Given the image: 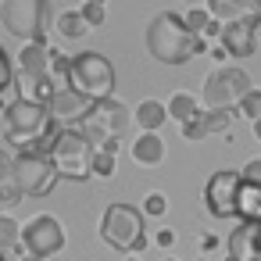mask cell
Wrapping results in <instances>:
<instances>
[{
    "instance_id": "3",
    "label": "cell",
    "mask_w": 261,
    "mask_h": 261,
    "mask_svg": "<svg viewBox=\"0 0 261 261\" xmlns=\"http://www.w3.org/2000/svg\"><path fill=\"white\" fill-rule=\"evenodd\" d=\"M50 161H54V172L58 179H68V182H83L93 175V154L97 147L79 133V129H61L50 143Z\"/></svg>"
},
{
    "instance_id": "27",
    "label": "cell",
    "mask_w": 261,
    "mask_h": 261,
    "mask_svg": "<svg viewBox=\"0 0 261 261\" xmlns=\"http://www.w3.org/2000/svg\"><path fill=\"white\" fill-rule=\"evenodd\" d=\"M83 18H86V25L90 29H97V25H104L108 22V11H104V0H83Z\"/></svg>"
},
{
    "instance_id": "44",
    "label": "cell",
    "mask_w": 261,
    "mask_h": 261,
    "mask_svg": "<svg viewBox=\"0 0 261 261\" xmlns=\"http://www.w3.org/2000/svg\"><path fill=\"white\" fill-rule=\"evenodd\" d=\"M225 261H229V257H225Z\"/></svg>"
},
{
    "instance_id": "37",
    "label": "cell",
    "mask_w": 261,
    "mask_h": 261,
    "mask_svg": "<svg viewBox=\"0 0 261 261\" xmlns=\"http://www.w3.org/2000/svg\"><path fill=\"white\" fill-rule=\"evenodd\" d=\"M254 11H257V15H261V0H254Z\"/></svg>"
},
{
    "instance_id": "32",
    "label": "cell",
    "mask_w": 261,
    "mask_h": 261,
    "mask_svg": "<svg viewBox=\"0 0 261 261\" xmlns=\"http://www.w3.org/2000/svg\"><path fill=\"white\" fill-rule=\"evenodd\" d=\"M154 240H158V247H165V250H168V247L175 243V232H172V229H161V232H158Z\"/></svg>"
},
{
    "instance_id": "2",
    "label": "cell",
    "mask_w": 261,
    "mask_h": 261,
    "mask_svg": "<svg viewBox=\"0 0 261 261\" xmlns=\"http://www.w3.org/2000/svg\"><path fill=\"white\" fill-rule=\"evenodd\" d=\"M143 211L133 204H108L100 215V240L122 254H136L147 247V225Z\"/></svg>"
},
{
    "instance_id": "18",
    "label": "cell",
    "mask_w": 261,
    "mask_h": 261,
    "mask_svg": "<svg viewBox=\"0 0 261 261\" xmlns=\"http://www.w3.org/2000/svg\"><path fill=\"white\" fill-rule=\"evenodd\" d=\"M207 11L218 22H240L247 15H257L254 11V0H207Z\"/></svg>"
},
{
    "instance_id": "29",
    "label": "cell",
    "mask_w": 261,
    "mask_h": 261,
    "mask_svg": "<svg viewBox=\"0 0 261 261\" xmlns=\"http://www.w3.org/2000/svg\"><path fill=\"white\" fill-rule=\"evenodd\" d=\"M204 136H207V125H204V111H200L197 118H190L182 125V140H204Z\"/></svg>"
},
{
    "instance_id": "33",
    "label": "cell",
    "mask_w": 261,
    "mask_h": 261,
    "mask_svg": "<svg viewBox=\"0 0 261 261\" xmlns=\"http://www.w3.org/2000/svg\"><path fill=\"white\" fill-rule=\"evenodd\" d=\"M211 58H215V61H225V58H229V50H225V47H222V43H218V47H215V50H211Z\"/></svg>"
},
{
    "instance_id": "28",
    "label": "cell",
    "mask_w": 261,
    "mask_h": 261,
    "mask_svg": "<svg viewBox=\"0 0 261 261\" xmlns=\"http://www.w3.org/2000/svg\"><path fill=\"white\" fill-rule=\"evenodd\" d=\"M140 211H143L147 218H161V215L168 211V197L154 190V193H147V197H143V207H140Z\"/></svg>"
},
{
    "instance_id": "34",
    "label": "cell",
    "mask_w": 261,
    "mask_h": 261,
    "mask_svg": "<svg viewBox=\"0 0 261 261\" xmlns=\"http://www.w3.org/2000/svg\"><path fill=\"white\" fill-rule=\"evenodd\" d=\"M200 247H204V250H215V247H218V240H215V236H204V240H200Z\"/></svg>"
},
{
    "instance_id": "20",
    "label": "cell",
    "mask_w": 261,
    "mask_h": 261,
    "mask_svg": "<svg viewBox=\"0 0 261 261\" xmlns=\"http://www.w3.org/2000/svg\"><path fill=\"white\" fill-rule=\"evenodd\" d=\"M15 200H22L15 182V158L8 150H0V204H15Z\"/></svg>"
},
{
    "instance_id": "14",
    "label": "cell",
    "mask_w": 261,
    "mask_h": 261,
    "mask_svg": "<svg viewBox=\"0 0 261 261\" xmlns=\"http://www.w3.org/2000/svg\"><path fill=\"white\" fill-rule=\"evenodd\" d=\"M15 90H18V100H33V104H47L58 93L50 75H29V72H15Z\"/></svg>"
},
{
    "instance_id": "5",
    "label": "cell",
    "mask_w": 261,
    "mask_h": 261,
    "mask_svg": "<svg viewBox=\"0 0 261 261\" xmlns=\"http://www.w3.org/2000/svg\"><path fill=\"white\" fill-rule=\"evenodd\" d=\"M68 86L79 90L83 97H90L93 104L97 100H108L115 93V68H111V61L100 50H83V54L72 58Z\"/></svg>"
},
{
    "instance_id": "13",
    "label": "cell",
    "mask_w": 261,
    "mask_h": 261,
    "mask_svg": "<svg viewBox=\"0 0 261 261\" xmlns=\"http://www.w3.org/2000/svg\"><path fill=\"white\" fill-rule=\"evenodd\" d=\"M257 225L254 222H240L229 240H225V250H229V261H261V250H257Z\"/></svg>"
},
{
    "instance_id": "31",
    "label": "cell",
    "mask_w": 261,
    "mask_h": 261,
    "mask_svg": "<svg viewBox=\"0 0 261 261\" xmlns=\"http://www.w3.org/2000/svg\"><path fill=\"white\" fill-rule=\"evenodd\" d=\"M240 175H243L247 182H257V186H261V158H250V161L243 165V172H240Z\"/></svg>"
},
{
    "instance_id": "42",
    "label": "cell",
    "mask_w": 261,
    "mask_h": 261,
    "mask_svg": "<svg viewBox=\"0 0 261 261\" xmlns=\"http://www.w3.org/2000/svg\"><path fill=\"white\" fill-rule=\"evenodd\" d=\"M0 4H8V0H0Z\"/></svg>"
},
{
    "instance_id": "12",
    "label": "cell",
    "mask_w": 261,
    "mask_h": 261,
    "mask_svg": "<svg viewBox=\"0 0 261 261\" xmlns=\"http://www.w3.org/2000/svg\"><path fill=\"white\" fill-rule=\"evenodd\" d=\"M90 108H93V100L90 97H83L79 90H72V86H65V90H58L50 100H47V111H50V118H58V122H72V118H86L90 115Z\"/></svg>"
},
{
    "instance_id": "21",
    "label": "cell",
    "mask_w": 261,
    "mask_h": 261,
    "mask_svg": "<svg viewBox=\"0 0 261 261\" xmlns=\"http://www.w3.org/2000/svg\"><path fill=\"white\" fill-rule=\"evenodd\" d=\"M54 29H58L65 40H83V36L90 33V25H86V18H83V11H79V8H72V11H61Z\"/></svg>"
},
{
    "instance_id": "6",
    "label": "cell",
    "mask_w": 261,
    "mask_h": 261,
    "mask_svg": "<svg viewBox=\"0 0 261 261\" xmlns=\"http://www.w3.org/2000/svg\"><path fill=\"white\" fill-rule=\"evenodd\" d=\"M250 90H254V83H250V75H247L243 68L222 65V68H215V72L204 79L200 100H204L207 111H232V108H240V100H243Z\"/></svg>"
},
{
    "instance_id": "8",
    "label": "cell",
    "mask_w": 261,
    "mask_h": 261,
    "mask_svg": "<svg viewBox=\"0 0 261 261\" xmlns=\"http://www.w3.org/2000/svg\"><path fill=\"white\" fill-rule=\"evenodd\" d=\"M15 182H18V193L22 197H43V193H50L54 182H58V172H54L50 154L22 150L15 158Z\"/></svg>"
},
{
    "instance_id": "24",
    "label": "cell",
    "mask_w": 261,
    "mask_h": 261,
    "mask_svg": "<svg viewBox=\"0 0 261 261\" xmlns=\"http://www.w3.org/2000/svg\"><path fill=\"white\" fill-rule=\"evenodd\" d=\"M115 168H118V154L100 147V150L93 154V175H100V179H111V175H115Z\"/></svg>"
},
{
    "instance_id": "22",
    "label": "cell",
    "mask_w": 261,
    "mask_h": 261,
    "mask_svg": "<svg viewBox=\"0 0 261 261\" xmlns=\"http://www.w3.org/2000/svg\"><path fill=\"white\" fill-rule=\"evenodd\" d=\"M18 247H22V225L8 211H0V254H11Z\"/></svg>"
},
{
    "instance_id": "43",
    "label": "cell",
    "mask_w": 261,
    "mask_h": 261,
    "mask_svg": "<svg viewBox=\"0 0 261 261\" xmlns=\"http://www.w3.org/2000/svg\"><path fill=\"white\" fill-rule=\"evenodd\" d=\"M129 261H136V257H129Z\"/></svg>"
},
{
    "instance_id": "15",
    "label": "cell",
    "mask_w": 261,
    "mask_h": 261,
    "mask_svg": "<svg viewBox=\"0 0 261 261\" xmlns=\"http://www.w3.org/2000/svg\"><path fill=\"white\" fill-rule=\"evenodd\" d=\"M50 47L47 43H22L18 50V72H29V75H50Z\"/></svg>"
},
{
    "instance_id": "1",
    "label": "cell",
    "mask_w": 261,
    "mask_h": 261,
    "mask_svg": "<svg viewBox=\"0 0 261 261\" xmlns=\"http://www.w3.org/2000/svg\"><path fill=\"white\" fill-rule=\"evenodd\" d=\"M204 47H207V40L197 36L186 25V18L175 11H158L147 25V54L161 65H186Z\"/></svg>"
},
{
    "instance_id": "10",
    "label": "cell",
    "mask_w": 261,
    "mask_h": 261,
    "mask_svg": "<svg viewBox=\"0 0 261 261\" xmlns=\"http://www.w3.org/2000/svg\"><path fill=\"white\" fill-rule=\"evenodd\" d=\"M243 175L232 168H218L204 186V204L215 218H236V197H240Z\"/></svg>"
},
{
    "instance_id": "41",
    "label": "cell",
    "mask_w": 261,
    "mask_h": 261,
    "mask_svg": "<svg viewBox=\"0 0 261 261\" xmlns=\"http://www.w3.org/2000/svg\"><path fill=\"white\" fill-rule=\"evenodd\" d=\"M165 261H175V257H165Z\"/></svg>"
},
{
    "instance_id": "39",
    "label": "cell",
    "mask_w": 261,
    "mask_h": 261,
    "mask_svg": "<svg viewBox=\"0 0 261 261\" xmlns=\"http://www.w3.org/2000/svg\"><path fill=\"white\" fill-rule=\"evenodd\" d=\"M186 4H193V8H197V4H200V0H186Z\"/></svg>"
},
{
    "instance_id": "11",
    "label": "cell",
    "mask_w": 261,
    "mask_h": 261,
    "mask_svg": "<svg viewBox=\"0 0 261 261\" xmlns=\"http://www.w3.org/2000/svg\"><path fill=\"white\" fill-rule=\"evenodd\" d=\"M257 33H261V15H247L240 22H225L218 43L229 50V58H250L257 47Z\"/></svg>"
},
{
    "instance_id": "36",
    "label": "cell",
    "mask_w": 261,
    "mask_h": 261,
    "mask_svg": "<svg viewBox=\"0 0 261 261\" xmlns=\"http://www.w3.org/2000/svg\"><path fill=\"white\" fill-rule=\"evenodd\" d=\"M250 125H254V140L261 143V122H250Z\"/></svg>"
},
{
    "instance_id": "7",
    "label": "cell",
    "mask_w": 261,
    "mask_h": 261,
    "mask_svg": "<svg viewBox=\"0 0 261 261\" xmlns=\"http://www.w3.org/2000/svg\"><path fill=\"white\" fill-rule=\"evenodd\" d=\"M129 122H133V111H129L118 97H108V100H97V104L90 108V115L79 122V133L100 150V147H108L111 140H118V136L129 129Z\"/></svg>"
},
{
    "instance_id": "23",
    "label": "cell",
    "mask_w": 261,
    "mask_h": 261,
    "mask_svg": "<svg viewBox=\"0 0 261 261\" xmlns=\"http://www.w3.org/2000/svg\"><path fill=\"white\" fill-rule=\"evenodd\" d=\"M232 118H236V111H207V108H204L207 136H229V133H232Z\"/></svg>"
},
{
    "instance_id": "4",
    "label": "cell",
    "mask_w": 261,
    "mask_h": 261,
    "mask_svg": "<svg viewBox=\"0 0 261 261\" xmlns=\"http://www.w3.org/2000/svg\"><path fill=\"white\" fill-rule=\"evenodd\" d=\"M0 25L22 43H47L50 0H8L0 4Z\"/></svg>"
},
{
    "instance_id": "17",
    "label": "cell",
    "mask_w": 261,
    "mask_h": 261,
    "mask_svg": "<svg viewBox=\"0 0 261 261\" xmlns=\"http://www.w3.org/2000/svg\"><path fill=\"white\" fill-rule=\"evenodd\" d=\"M133 118L140 122V129H143V133H158V129L168 122V104H165V100L147 97V100H140V108L133 111Z\"/></svg>"
},
{
    "instance_id": "40",
    "label": "cell",
    "mask_w": 261,
    "mask_h": 261,
    "mask_svg": "<svg viewBox=\"0 0 261 261\" xmlns=\"http://www.w3.org/2000/svg\"><path fill=\"white\" fill-rule=\"evenodd\" d=\"M0 261H8V254H0Z\"/></svg>"
},
{
    "instance_id": "19",
    "label": "cell",
    "mask_w": 261,
    "mask_h": 261,
    "mask_svg": "<svg viewBox=\"0 0 261 261\" xmlns=\"http://www.w3.org/2000/svg\"><path fill=\"white\" fill-rule=\"evenodd\" d=\"M200 115V104H197V97L190 93V90H175L172 97H168V118H175L179 125H186L190 118H197Z\"/></svg>"
},
{
    "instance_id": "30",
    "label": "cell",
    "mask_w": 261,
    "mask_h": 261,
    "mask_svg": "<svg viewBox=\"0 0 261 261\" xmlns=\"http://www.w3.org/2000/svg\"><path fill=\"white\" fill-rule=\"evenodd\" d=\"M11 83H15V72H11V61H8L4 47H0V93H4V90H8Z\"/></svg>"
},
{
    "instance_id": "9",
    "label": "cell",
    "mask_w": 261,
    "mask_h": 261,
    "mask_svg": "<svg viewBox=\"0 0 261 261\" xmlns=\"http://www.w3.org/2000/svg\"><path fill=\"white\" fill-rule=\"evenodd\" d=\"M22 247H25V254H36L47 261L65 250V225L54 215H36L22 225Z\"/></svg>"
},
{
    "instance_id": "25",
    "label": "cell",
    "mask_w": 261,
    "mask_h": 261,
    "mask_svg": "<svg viewBox=\"0 0 261 261\" xmlns=\"http://www.w3.org/2000/svg\"><path fill=\"white\" fill-rule=\"evenodd\" d=\"M236 115H243V118H250V122H261V86H254V90L240 100Z\"/></svg>"
},
{
    "instance_id": "16",
    "label": "cell",
    "mask_w": 261,
    "mask_h": 261,
    "mask_svg": "<svg viewBox=\"0 0 261 261\" xmlns=\"http://www.w3.org/2000/svg\"><path fill=\"white\" fill-rule=\"evenodd\" d=\"M133 161L147 165V168L161 165L165 161V140L158 133H140V140H133Z\"/></svg>"
},
{
    "instance_id": "38",
    "label": "cell",
    "mask_w": 261,
    "mask_h": 261,
    "mask_svg": "<svg viewBox=\"0 0 261 261\" xmlns=\"http://www.w3.org/2000/svg\"><path fill=\"white\" fill-rule=\"evenodd\" d=\"M257 229H261V225H257ZM257 250H261V232H257Z\"/></svg>"
},
{
    "instance_id": "35",
    "label": "cell",
    "mask_w": 261,
    "mask_h": 261,
    "mask_svg": "<svg viewBox=\"0 0 261 261\" xmlns=\"http://www.w3.org/2000/svg\"><path fill=\"white\" fill-rule=\"evenodd\" d=\"M18 261H43V257H36V254H25V250H22V257H18Z\"/></svg>"
},
{
    "instance_id": "26",
    "label": "cell",
    "mask_w": 261,
    "mask_h": 261,
    "mask_svg": "<svg viewBox=\"0 0 261 261\" xmlns=\"http://www.w3.org/2000/svg\"><path fill=\"white\" fill-rule=\"evenodd\" d=\"M182 18H186V25H190V29L197 33V36H204V33H207V25L215 22V15H211L207 8H190V11H186Z\"/></svg>"
}]
</instances>
